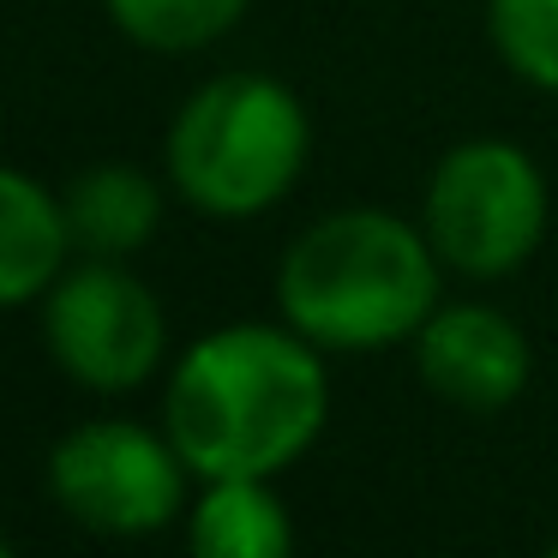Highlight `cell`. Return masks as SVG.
Here are the masks:
<instances>
[{"instance_id":"cell-4","label":"cell","mask_w":558,"mask_h":558,"mask_svg":"<svg viewBox=\"0 0 558 558\" xmlns=\"http://www.w3.org/2000/svg\"><path fill=\"white\" fill-rule=\"evenodd\" d=\"M553 193L541 162L510 138H462L433 162L421 229L438 265L462 282H505L541 253Z\"/></svg>"},{"instance_id":"cell-10","label":"cell","mask_w":558,"mask_h":558,"mask_svg":"<svg viewBox=\"0 0 558 558\" xmlns=\"http://www.w3.org/2000/svg\"><path fill=\"white\" fill-rule=\"evenodd\" d=\"M198 558H282L294 553V517L277 481L265 474H217L193 493L181 517Z\"/></svg>"},{"instance_id":"cell-13","label":"cell","mask_w":558,"mask_h":558,"mask_svg":"<svg viewBox=\"0 0 558 558\" xmlns=\"http://www.w3.org/2000/svg\"><path fill=\"white\" fill-rule=\"evenodd\" d=\"M7 553H13V541H7V534H0V558H7Z\"/></svg>"},{"instance_id":"cell-9","label":"cell","mask_w":558,"mask_h":558,"mask_svg":"<svg viewBox=\"0 0 558 558\" xmlns=\"http://www.w3.org/2000/svg\"><path fill=\"white\" fill-rule=\"evenodd\" d=\"M66 198V229H73V246L90 258H133L157 241L162 229V181L145 169V162H85L73 181L61 186Z\"/></svg>"},{"instance_id":"cell-7","label":"cell","mask_w":558,"mask_h":558,"mask_svg":"<svg viewBox=\"0 0 558 558\" xmlns=\"http://www.w3.org/2000/svg\"><path fill=\"white\" fill-rule=\"evenodd\" d=\"M414 373L462 414H505L534 378V349L510 313L486 301H438L414 330Z\"/></svg>"},{"instance_id":"cell-11","label":"cell","mask_w":558,"mask_h":558,"mask_svg":"<svg viewBox=\"0 0 558 558\" xmlns=\"http://www.w3.org/2000/svg\"><path fill=\"white\" fill-rule=\"evenodd\" d=\"M253 0H102L109 25L150 54H198L246 19Z\"/></svg>"},{"instance_id":"cell-14","label":"cell","mask_w":558,"mask_h":558,"mask_svg":"<svg viewBox=\"0 0 558 558\" xmlns=\"http://www.w3.org/2000/svg\"><path fill=\"white\" fill-rule=\"evenodd\" d=\"M553 553H558V541H553Z\"/></svg>"},{"instance_id":"cell-8","label":"cell","mask_w":558,"mask_h":558,"mask_svg":"<svg viewBox=\"0 0 558 558\" xmlns=\"http://www.w3.org/2000/svg\"><path fill=\"white\" fill-rule=\"evenodd\" d=\"M73 253L66 198L19 162H0V313L43 301Z\"/></svg>"},{"instance_id":"cell-5","label":"cell","mask_w":558,"mask_h":558,"mask_svg":"<svg viewBox=\"0 0 558 558\" xmlns=\"http://www.w3.org/2000/svg\"><path fill=\"white\" fill-rule=\"evenodd\" d=\"M43 481L66 522L102 541H145L186 517L198 474L186 469L162 421L145 426L126 414H97L54 438Z\"/></svg>"},{"instance_id":"cell-3","label":"cell","mask_w":558,"mask_h":558,"mask_svg":"<svg viewBox=\"0 0 558 558\" xmlns=\"http://www.w3.org/2000/svg\"><path fill=\"white\" fill-rule=\"evenodd\" d=\"M313 162V114L277 73H217L174 109L162 174L193 210L246 222L277 210Z\"/></svg>"},{"instance_id":"cell-12","label":"cell","mask_w":558,"mask_h":558,"mask_svg":"<svg viewBox=\"0 0 558 558\" xmlns=\"http://www.w3.org/2000/svg\"><path fill=\"white\" fill-rule=\"evenodd\" d=\"M486 31L522 85L558 97V0H486Z\"/></svg>"},{"instance_id":"cell-1","label":"cell","mask_w":558,"mask_h":558,"mask_svg":"<svg viewBox=\"0 0 558 558\" xmlns=\"http://www.w3.org/2000/svg\"><path fill=\"white\" fill-rule=\"evenodd\" d=\"M330 421L325 349L289 318H234L162 373V426L198 481L289 474Z\"/></svg>"},{"instance_id":"cell-6","label":"cell","mask_w":558,"mask_h":558,"mask_svg":"<svg viewBox=\"0 0 558 558\" xmlns=\"http://www.w3.org/2000/svg\"><path fill=\"white\" fill-rule=\"evenodd\" d=\"M43 349L90 397H126L169 373V306L126 258L78 253L43 294Z\"/></svg>"},{"instance_id":"cell-2","label":"cell","mask_w":558,"mask_h":558,"mask_svg":"<svg viewBox=\"0 0 558 558\" xmlns=\"http://www.w3.org/2000/svg\"><path fill=\"white\" fill-rule=\"evenodd\" d=\"M445 277L421 217L385 205H342L306 222L277 265V318L325 354H378L414 342L438 313Z\"/></svg>"}]
</instances>
